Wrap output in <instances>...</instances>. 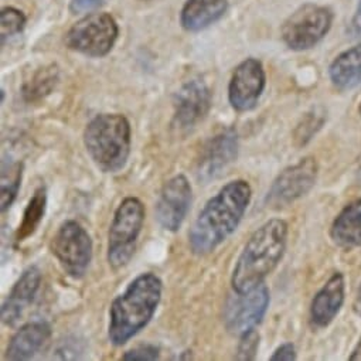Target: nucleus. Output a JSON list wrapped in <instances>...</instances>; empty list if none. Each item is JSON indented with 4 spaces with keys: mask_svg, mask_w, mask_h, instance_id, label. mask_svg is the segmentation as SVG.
<instances>
[{
    "mask_svg": "<svg viewBox=\"0 0 361 361\" xmlns=\"http://www.w3.org/2000/svg\"><path fill=\"white\" fill-rule=\"evenodd\" d=\"M252 199L245 180H233L212 197L197 216L189 233V244L196 255L216 251L238 228Z\"/></svg>",
    "mask_w": 361,
    "mask_h": 361,
    "instance_id": "f257e3e1",
    "label": "nucleus"
},
{
    "mask_svg": "<svg viewBox=\"0 0 361 361\" xmlns=\"http://www.w3.org/2000/svg\"><path fill=\"white\" fill-rule=\"evenodd\" d=\"M163 283L152 272L140 274L118 295L109 309L108 338L115 347L132 340L153 319L161 300Z\"/></svg>",
    "mask_w": 361,
    "mask_h": 361,
    "instance_id": "f03ea898",
    "label": "nucleus"
},
{
    "mask_svg": "<svg viewBox=\"0 0 361 361\" xmlns=\"http://www.w3.org/2000/svg\"><path fill=\"white\" fill-rule=\"evenodd\" d=\"M288 231L285 220L272 219L250 237L233 271L231 285L234 292L247 293L252 290L275 271L286 251Z\"/></svg>",
    "mask_w": 361,
    "mask_h": 361,
    "instance_id": "7ed1b4c3",
    "label": "nucleus"
},
{
    "mask_svg": "<svg viewBox=\"0 0 361 361\" xmlns=\"http://www.w3.org/2000/svg\"><path fill=\"white\" fill-rule=\"evenodd\" d=\"M84 146L104 173L122 170L130 154L132 128L122 114L97 115L84 129Z\"/></svg>",
    "mask_w": 361,
    "mask_h": 361,
    "instance_id": "20e7f679",
    "label": "nucleus"
},
{
    "mask_svg": "<svg viewBox=\"0 0 361 361\" xmlns=\"http://www.w3.org/2000/svg\"><path fill=\"white\" fill-rule=\"evenodd\" d=\"M145 206L136 197H126L118 206L108 233L106 259L112 269H121L132 259L142 227Z\"/></svg>",
    "mask_w": 361,
    "mask_h": 361,
    "instance_id": "39448f33",
    "label": "nucleus"
},
{
    "mask_svg": "<svg viewBox=\"0 0 361 361\" xmlns=\"http://www.w3.org/2000/svg\"><path fill=\"white\" fill-rule=\"evenodd\" d=\"M119 29L108 13H88L78 20L66 35V46L87 57L101 59L111 53Z\"/></svg>",
    "mask_w": 361,
    "mask_h": 361,
    "instance_id": "423d86ee",
    "label": "nucleus"
},
{
    "mask_svg": "<svg viewBox=\"0 0 361 361\" xmlns=\"http://www.w3.org/2000/svg\"><path fill=\"white\" fill-rule=\"evenodd\" d=\"M333 19L331 9L306 4L285 20L281 30L282 40L293 51L310 50L327 36Z\"/></svg>",
    "mask_w": 361,
    "mask_h": 361,
    "instance_id": "0eeeda50",
    "label": "nucleus"
},
{
    "mask_svg": "<svg viewBox=\"0 0 361 361\" xmlns=\"http://www.w3.org/2000/svg\"><path fill=\"white\" fill-rule=\"evenodd\" d=\"M50 250L68 276L80 279L87 274L92 261V240L80 223H63L51 240Z\"/></svg>",
    "mask_w": 361,
    "mask_h": 361,
    "instance_id": "6e6552de",
    "label": "nucleus"
},
{
    "mask_svg": "<svg viewBox=\"0 0 361 361\" xmlns=\"http://www.w3.org/2000/svg\"><path fill=\"white\" fill-rule=\"evenodd\" d=\"M319 166L314 157H303L282 170L269 188L265 204L269 209H283L305 197L316 185Z\"/></svg>",
    "mask_w": 361,
    "mask_h": 361,
    "instance_id": "1a4fd4ad",
    "label": "nucleus"
},
{
    "mask_svg": "<svg viewBox=\"0 0 361 361\" xmlns=\"http://www.w3.org/2000/svg\"><path fill=\"white\" fill-rule=\"evenodd\" d=\"M269 289L264 283L247 293L231 295L224 305V326L234 336H243L259 326L269 307Z\"/></svg>",
    "mask_w": 361,
    "mask_h": 361,
    "instance_id": "9d476101",
    "label": "nucleus"
},
{
    "mask_svg": "<svg viewBox=\"0 0 361 361\" xmlns=\"http://www.w3.org/2000/svg\"><path fill=\"white\" fill-rule=\"evenodd\" d=\"M193 189L185 174H177L164 183L156 203V220L170 233L180 230L185 223L190 204Z\"/></svg>",
    "mask_w": 361,
    "mask_h": 361,
    "instance_id": "9b49d317",
    "label": "nucleus"
},
{
    "mask_svg": "<svg viewBox=\"0 0 361 361\" xmlns=\"http://www.w3.org/2000/svg\"><path fill=\"white\" fill-rule=\"evenodd\" d=\"M238 132L234 128L221 129L212 136L200 150L196 176L203 183L221 176V173L234 161L238 156Z\"/></svg>",
    "mask_w": 361,
    "mask_h": 361,
    "instance_id": "f8f14e48",
    "label": "nucleus"
},
{
    "mask_svg": "<svg viewBox=\"0 0 361 361\" xmlns=\"http://www.w3.org/2000/svg\"><path fill=\"white\" fill-rule=\"evenodd\" d=\"M173 105V126L182 132H189L209 115L212 91L203 80L193 78L177 91Z\"/></svg>",
    "mask_w": 361,
    "mask_h": 361,
    "instance_id": "ddd939ff",
    "label": "nucleus"
},
{
    "mask_svg": "<svg viewBox=\"0 0 361 361\" xmlns=\"http://www.w3.org/2000/svg\"><path fill=\"white\" fill-rule=\"evenodd\" d=\"M267 85V74L264 66L257 59H247L233 73L228 85V101L237 112L252 111Z\"/></svg>",
    "mask_w": 361,
    "mask_h": 361,
    "instance_id": "4468645a",
    "label": "nucleus"
},
{
    "mask_svg": "<svg viewBox=\"0 0 361 361\" xmlns=\"http://www.w3.org/2000/svg\"><path fill=\"white\" fill-rule=\"evenodd\" d=\"M40 283L42 272L36 265L23 271L2 305V323L5 326L12 327L20 320L23 312L35 300L40 289Z\"/></svg>",
    "mask_w": 361,
    "mask_h": 361,
    "instance_id": "2eb2a0df",
    "label": "nucleus"
},
{
    "mask_svg": "<svg viewBox=\"0 0 361 361\" xmlns=\"http://www.w3.org/2000/svg\"><path fill=\"white\" fill-rule=\"evenodd\" d=\"M344 293V276L341 272H334L312 300L310 322L314 327H327L336 319L343 307Z\"/></svg>",
    "mask_w": 361,
    "mask_h": 361,
    "instance_id": "dca6fc26",
    "label": "nucleus"
},
{
    "mask_svg": "<svg viewBox=\"0 0 361 361\" xmlns=\"http://www.w3.org/2000/svg\"><path fill=\"white\" fill-rule=\"evenodd\" d=\"M51 333V326L43 320L25 324L12 337L8 345L6 358L16 361L33 358L50 341Z\"/></svg>",
    "mask_w": 361,
    "mask_h": 361,
    "instance_id": "f3484780",
    "label": "nucleus"
},
{
    "mask_svg": "<svg viewBox=\"0 0 361 361\" xmlns=\"http://www.w3.org/2000/svg\"><path fill=\"white\" fill-rule=\"evenodd\" d=\"M228 8V0H188L180 13V23L188 32H202L219 22Z\"/></svg>",
    "mask_w": 361,
    "mask_h": 361,
    "instance_id": "a211bd4d",
    "label": "nucleus"
},
{
    "mask_svg": "<svg viewBox=\"0 0 361 361\" xmlns=\"http://www.w3.org/2000/svg\"><path fill=\"white\" fill-rule=\"evenodd\" d=\"M330 238L343 250L361 247V199L353 200L337 214L330 228Z\"/></svg>",
    "mask_w": 361,
    "mask_h": 361,
    "instance_id": "6ab92c4d",
    "label": "nucleus"
},
{
    "mask_svg": "<svg viewBox=\"0 0 361 361\" xmlns=\"http://www.w3.org/2000/svg\"><path fill=\"white\" fill-rule=\"evenodd\" d=\"M329 78L338 91H348L361 82V43L340 53L329 67Z\"/></svg>",
    "mask_w": 361,
    "mask_h": 361,
    "instance_id": "aec40b11",
    "label": "nucleus"
},
{
    "mask_svg": "<svg viewBox=\"0 0 361 361\" xmlns=\"http://www.w3.org/2000/svg\"><path fill=\"white\" fill-rule=\"evenodd\" d=\"M47 209V190L46 188H39L32 199L29 200V204L25 209L22 223L19 224V228L16 231V241L23 243L27 238H30L37 228L40 227L44 214Z\"/></svg>",
    "mask_w": 361,
    "mask_h": 361,
    "instance_id": "412c9836",
    "label": "nucleus"
},
{
    "mask_svg": "<svg viewBox=\"0 0 361 361\" xmlns=\"http://www.w3.org/2000/svg\"><path fill=\"white\" fill-rule=\"evenodd\" d=\"M59 75L60 73L56 64H50L37 70L22 88V97L25 102L35 104L50 95L59 82Z\"/></svg>",
    "mask_w": 361,
    "mask_h": 361,
    "instance_id": "4be33fe9",
    "label": "nucleus"
},
{
    "mask_svg": "<svg viewBox=\"0 0 361 361\" xmlns=\"http://www.w3.org/2000/svg\"><path fill=\"white\" fill-rule=\"evenodd\" d=\"M23 174V164L16 160H4L2 163V183H0V206L2 213L11 209L15 203Z\"/></svg>",
    "mask_w": 361,
    "mask_h": 361,
    "instance_id": "5701e85b",
    "label": "nucleus"
},
{
    "mask_svg": "<svg viewBox=\"0 0 361 361\" xmlns=\"http://www.w3.org/2000/svg\"><path fill=\"white\" fill-rule=\"evenodd\" d=\"M326 122V112L322 108H313L307 112L293 132V140L298 146L307 145L313 136L323 128Z\"/></svg>",
    "mask_w": 361,
    "mask_h": 361,
    "instance_id": "b1692460",
    "label": "nucleus"
},
{
    "mask_svg": "<svg viewBox=\"0 0 361 361\" xmlns=\"http://www.w3.org/2000/svg\"><path fill=\"white\" fill-rule=\"evenodd\" d=\"M0 25H2V43H5L8 39L23 32L26 16L15 8H5L0 13Z\"/></svg>",
    "mask_w": 361,
    "mask_h": 361,
    "instance_id": "393cba45",
    "label": "nucleus"
},
{
    "mask_svg": "<svg viewBox=\"0 0 361 361\" xmlns=\"http://www.w3.org/2000/svg\"><path fill=\"white\" fill-rule=\"evenodd\" d=\"M258 347H259V333L257 331V329L248 333H244L243 336H240L235 360H241V361L255 360Z\"/></svg>",
    "mask_w": 361,
    "mask_h": 361,
    "instance_id": "a878e982",
    "label": "nucleus"
},
{
    "mask_svg": "<svg viewBox=\"0 0 361 361\" xmlns=\"http://www.w3.org/2000/svg\"><path fill=\"white\" fill-rule=\"evenodd\" d=\"M160 357V350L154 344H140L122 355L125 361H154Z\"/></svg>",
    "mask_w": 361,
    "mask_h": 361,
    "instance_id": "bb28decb",
    "label": "nucleus"
},
{
    "mask_svg": "<svg viewBox=\"0 0 361 361\" xmlns=\"http://www.w3.org/2000/svg\"><path fill=\"white\" fill-rule=\"evenodd\" d=\"M108 0H71L70 2V12L73 15L81 13H91L95 9L105 5Z\"/></svg>",
    "mask_w": 361,
    "mask_h": 361,
    "instance_id": "cd10ccee",
    "label": "nucleus"
},
{
    "mask_svg": "<svg viewBox=\"0 0 361 361\" xmlns=\"http://www.w3.org/2000/svg\"><path fill=\"white\" fill-rule=\"evenodd\" d=\"M298 358L296 347L293 343L281 344L271 355V361H293Z\"/></svg>",
    "mask_w": 361,
    "mask_h": 361,
    "instance_id": "c85d7f7f",
    "label": "nucleus"
},
{
    "mask_svg": "<svg viewBox=\"0 0 361 361\" xmlns=\"http://www.w3.org/2000/svg\"><path fill=\"white\" fill-rule=\"evenodd\" d=\"M347 33L353 39H361V0H358L355 13H354V16H353V19L348 25Z\"/></svg>",
    "mask_w": 361,
    "mask_h": 361,
    "instance_id": "c756f323",
    "label": "nucleus"
},
{
    "mask_svg": "<svg viewBox=\"0 0 361 361\" xmlns=\"http://www.w3.org/2000/svg\"><path fill=\"white\" fill-rule=\"evenodd\" d=\"M353 310L357 316L361 317V282L357 288V292H355V296H354V302H353Z\"/></svg>",
    "mask_w": 361,
    "mask_h": 361,
    "instance_id": "7c9ffc66",
    "label": "nucleus"
},
{
    "mask_svg": "<svg viewBox=\"0 0 361 361\" xmlns=\"http://www.w3.org/2000/svg\"><path fill=\"white\" fill-rule=\"evenodd\" d=\"M348 360H350V361H354V360H361V338H360L358 344L355 345V348L353 350V353H351V355L348 357Z\"/></svg>",
    "mask_w": 361,
    "mask_h": 361,
    "instance_id": "2f4dec72",
    "label": "nucleus"
},
{
    "mask_svg": "<svg viewBox=\"0 0 361 361\" xmlns=\"http://www.w3.org/2000/svg\"><path fill=\"white\" fill-rule=\"evenodd\" d=\"M358 178H360V182H361V167H360V171H358Z\"/></svg>",
    "mask_w": 361,
    "mask_h": 361,
    "instance_id": "473e14b6",
    "label": "nucleus"
},
{
    "mask_svg": "<svg viewBox=\"0 0 361 361\" xmlns=\"http://www.w3.org/2000/svg\"><path fill=\"white\" fill-rule=\"evenodd\" d=\"M358 112H360V115H361V101H360V105H358Z\"/></svg>",
    "mask_w": 361,
    "mask_h": 361,
    "instance_id": "72a5a7b5",
    "label": "nucleus"
},
{
    "mask_svg": "<svg viewBox=\"0 0 361 361\" xmlns=\"http://www.w3.org/2000/svg\"><path fill=\"white\" fill-rule=\"evenodd\" d=\"M143 2H146V0H143Z\"/></svg>",
    "mask_w": 361,
    "mask_h": 361,
    "instance_id": "f704fd0d",
    "label": "nucleus"
}]
</instances>
